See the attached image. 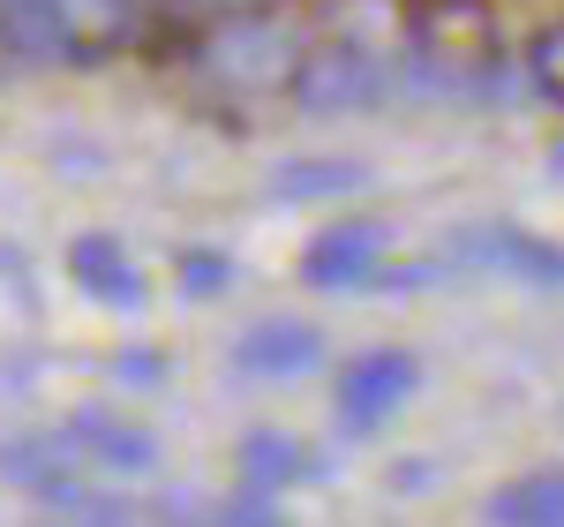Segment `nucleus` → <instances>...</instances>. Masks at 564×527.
<instances>
[{
	"instance_id": "1",
	"label": "nucleus",
	"mask_w": 564,
	"mask_h": 527,
	"mask_svg": "<svg viewBox=\"0 0 564 527\" xmlns=\"http://www.w3.org/2000/svg\"><path fill=\"white\" fill-rule=\"evenodd\" d=\"M406 39H414L422 68H430L444 90H467L475 76L497 68V23H489L481 0H422V8L406 15Z\"/></svg>"
},
{
	"instance_id": "2",
	"label": "nucleus",
	"mask_w": 564,
	"mask_h": 527,
	"mask_svg": "<svg viewBox=\"0 0 564 527\" xmlns=\"http://www.w3.org/2000/svg\"><path fill=\"white\" fill-rule=\"evenodd\" d=\"M414 385H422V362H414L406 347L354 354L347 369H339V422H347L354 438H377L391 415L414 399Z\"/></svg>"
},
{
	"instance_id": "3",
	"label": "nucleus",
	"mask_w": 564,
	"mask_h": 527,
	"mask_svg": "<svg viewBox=\"0 0 564 527\" xmlns=\"http://www.w3.org/2000/svg\"><path fill=\"white\" fill-rule=\"evenodd\" d=\"M384 68H377V53L369 45H324V53H302V68H294V106L308 114H347V106H377L384 98Z\"/></svg>"
},
{
	"instance_id": "4",
	"label": "nucleus",
	"mask_w": 564,
	"mask_h": 527,
	"mask_svg": "<svg viewBox=\"0 0 564 527\" xmlns=\"http://www.w3.org/2000/svg\"><path fill=\"white\" fill-rule=\"evenodd\" d=\"M204 68L226 76V84H241V90H257V84H294L302 61H294V45H286V23H279V15H234V23L212 39Z\"/></svg>"
},
{
	"instance_id": "5",
	"label": "nucleus",
	"mask_w": 564,
	"mask_h": 527,
	"mask_svg": "<svg viewBox=\"0 0 564 527\" xmlns=\"http://www.w3.org/2000/svg\"><path fill=\"white\" fill-rule=\"evenodd\" d=\"M391 249V226L384 219H339V226H324L316 241H308V257H302V279L308 287H324V294H339V287H361V279H377V264H384Z\"/></svg>"
},
{
	"instance_id": "6",
	"label": "nucleus",
	"mask_w": 564,
	"mask_h": 527,
	"mask_svg": "<svg viewBox=\"0 0 564 527\" xmlns=\"http://www.w3.org/2000/svg\"><path fill=\"white\" fill-rule=\"evenodd\" d=\"M316 362H324V332L302 324V316H263L234 347V369H249V377H302Z\"/></svg>"
},
{
	"instance_id": "7",
	"label": "nucleus",
	"mask_w": 564,
	"mask_h": 527,
	"mask_svg": "<svg viewBox=\"0 0 564 527\" xmlns=\"http://www.w3.org/2000/svg\"><path fill=\"white\" fill-rule=\"evenodd\" d=\"M489 520L497 527H564V467H542V475H520L489 497Z\"/></svg>"
},
{
	"instance_id": "8",
	"label": "nucleus",
	"mask_w": 564,
	"mask_h": 527,
	"mask_svg": "<svg viewBox=\"0 0 564 527\" xmlns=\"http://www.w3.org/2000/svg\"><path fill=\"white\" fill-rule=\"evenodd\" d=\"M76 279H84V294H106V302H143V271L129 264V249L121 241H76Z\"/></svg>"
},
{
	"instance_id": "9",
	"label": "nucleus",
	"mask_w": 564,
	"mask_h": 527,
	"mask_svg": "<svg viewBox=\"0 0 564 527\" xmlns=\"http://www.w3.org/2000/svg\"><path fill=\"white\" fill-rule=\"evenodd\" d=\"M68 0H0V39L23 45V53H61L68 61V23H61Z\"/></svg>"
},
{
	"instance_id": "10",
	"label": "nucleus",
	"mask_w": 564,
	"mask_h": 527,
	"mask_svg": "<svg viewBox=\"0 0 564 527\" xmlns=\"http://www.w3.org/2000/svg\"><path fill=\"white\" fill-rule=\"evenodd\" d=\"M294 475H302V444H294V438L257 430V438L241 444V490H263V497H271V490L294 483Z\"/></svg>"
},
{
	"instance_id": "11",
	"label": "nucleus",
	"mask_w": 564,
	"mask_h": 527,
	"mask_svg": "<svg viewBox=\"0 0 564 527\" xmlns=\"http://www.w3.org/2000/svg\"><path fill=\"white\" fill-rule=\"evenodd\" d=\"M76 430H84V444H90V452H106L113 467H151V438H135L129 422H113V415L84 407V415H76Z\"/></svg>"
},
{
	"instance_id": "12",
	"label": "nucleus",
	"mask_w": 564,
	"mask_h": 527,
	"mask_svg": "<svg viewBox=\"0 0 564 527\" xmlns=\"http://www.w3.org/2000/svg\"><path fill=\"white\" fill-rule=\"evenodd\" d=\"M354 181H361L354 159H286V166H279V189H286V196H339Z\"/></svg>"
},
{
	"instance_id": "13",
	"label": "nucleus",
	"mask_w": 564,
	"mask_h": 527,
	"mask_svg": "<svg viewBox=\"0 0 564 527\" xmlns=\"http://www.w3.org/2000/svg\"><path fill=\"white\" fill-rule=\"evenodd\" d=\"M527 84L542 90L550 106H564V15L534 31V45H527Z\"/></svg>"
},
{
	"instance_id": "14",
	"label": "nucleus",
	"mask_w": 564,
	"mask_h": 527,
	"mask_svg": "<svg viewBox=\"0 0 564 527\" xmlns=\"http://www.w3.org/2000/svg\"><path fill=\"white\" fill-rule=\"evenodd\" d=\"M505 241V264L527 271V279H542V287H564V249L557 241H542V234H497Z\"/></svg>"
},
{
	"instance_id": "15",
	"label": "nucleus",
	"mask_w": 564,
	"mask_h": 527,
	"mask_svg": "<svg viewBox=\"0 0 564 527\" xmlns=\"http://www.w3.org/2000/svg\"><path fill=\"white\" fill-rule=\"evenodd\" d=\"M181 279H188L196 294H212V287H226V279H234V264H226V257H188V264H181Z\"/></svg>"
},
{
	"instance_id": "16",
	"label": "nucleus",
	"mask_w": 564,
	"mask_h": 527,
	"mask_svg": "<svg viewBox=\"0 0 564 527\" xmlns=\"http://www.w3.org/2000/svg\"><path fill=\"white\" fill-rule=\"evenodd\" d=\"M550 166H557V174H564V143H557V151H550Z\"/></svg>"
}]
</instances>
